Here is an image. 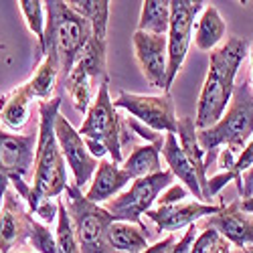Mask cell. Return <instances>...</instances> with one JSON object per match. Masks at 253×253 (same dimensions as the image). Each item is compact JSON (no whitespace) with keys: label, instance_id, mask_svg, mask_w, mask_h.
<instances>
[{"label":"cell","instance_id":"obj_21","mask_svg":"<svg viewBox=\"0 0 253 253\" xmlns=\"http://www.w3.org/2000/svg\"><path fill=\"white\" fill-rule=\"evenodd\" d=\"M227 35V25L223 16L219 14V10L209 4L205 6V10L201 12V18L195 29V45L201 51H215Z\"/></svg>","mask_w":253,"mask_h":253},{"label":"cell","instance_id":"obj_12","mask_svg":"<svg viewBox=\"0 0 253 253\" xmlns=\"http://www.w3.org/2000/svg\"><path fill=\"white\" fill-rule=\"evenodd\" d=\"M134 55L142 69V75L150 83V87L168 93L166 73H168V43L166 35H150L136 31L132 37Z\"/></svg>","mask_w":253,"mask_h":253},{"label":"cell","instance_id":"obj_23","mask_svg":"<svg viewBox=\"0 0 253 253\" xmlns=\"http://www.w3.org/2000/svg\"><path fill=\"white\" fill-rule=\"evenodd\" d=\"M108 243L116 253H140L148 247L146 227L116 221L108 231Z\"/></svg>","mask_w":253,"mask_h":253},{"label":"cell","instance_id":"obj_43","mask_svg":"<svg viewBox=\"0 0 253 253\" xmlns=\"http://www.w3.org/2000/svg\"><path fill=\"white\" fill-rule=\"evenodd\" d=\"M229 251H231V247H223V249H221L219 253H229Z\"/></svg>","mask_w":253,"mask_h":253},{"label":"cell","instance_id":"obj_41","mask_svg":"<svg viewBox=\"0 0 253 253\" xmlns=\"http://www.w3.org/2000/svg\"><path fill=\"white\" fill-rule=\"evenodd\" d=\"M249 57H251V73H249V85L253 89V43H249Z\"/></svg>","mask_w":253,"mask_h":253},{"label":"cell","instance_id":"obj_34","mask_svg":"<svg viewBox=\"0 0 253 253\" xmlns=\"http://www.w3.org/2000/svg\"><path fill=\"white\" fill-rule=\"evenodd\" d=\"M197 235H199V227H197V223L191 225V227H186V231L182 233V237L172 245L170 253H191V245H193V241L197 239Z\"/></svg>","mask_w":253,"mask_h":253},{"label":"cell","instance_id":"obj_38","mask_svg":"<svg viewBox=\"0 0 253 253\" xmlns=\"http://www.w3.org/2000/svg\"><path fill=\"white\" fill-rule=\"evenodd\" d=\"M239 197L249 199L253 197V166L241 174V186H239Z\"/></svg>","mask_w":253,"mask_h":253},{"label":"cell","instance_id":"obj_6","mask_svg":"<svg viewBox=\"0 0 253 253\" xmlns=\"http://www.w3.org/2000/svg\"><path fill=\"white\" fill-rule=\"evenodd\" d=\"M81 138L85 140H95L105 146V150L112 156V162L120 164L124 154L122 148L124 144L132 142V136H128L122 128L120 116L114 108V101L110 97V83L108 79L99 83L97 93L89 105V110L85 114L81 128L77 130Z\"/></svg>","mask_w":253,"mask_h":253},{"label":"cell","instance_id":"obj_2","mask_svg":"<svg viewBox=\"0 0 253 253\" xmlns=\"http://www.w3.org/2000/svg\"><path fill=\"white\" fill-rule=\"evenodd\" d=\"M247 49L245 39L229 37L215 51H211L209 73L197 103V130H207L223 118L235 89V75L249 53Z\"/></svg>","mask_w":253,"mask_h":253},{"label":"cell","instance_id":"obj_1","mask_svg":"<svg viewBox=\"0 0 253 253\" xmlns=\"http://www.w3.org/2000/svg\"><path fill=\"white\" fill-rule=\"evenodd\" d=\"M61 110V97L39 103V130H37V148L33 164V182L27 207L31 213L41 201H49L65 193L67 188V170L65 158L61 154L59 142L55 136V118Z\"/></svg>","mask_w":253,"mask_h":253},{"label":"cell","instance_id":"obj_10","mask_svg":"<svg viewBox=\"0 0 253 253\" xmlns=\"http://www.w3.org/2000/svg\"><path fill=\"white\" fill-rule=\"evenodd\" d=\"M114 108H122L130 112L140 124L154 132H166L176 136V114H174V101L170 93L162 95H140L122 91L114 101Z\"/></svg>","mask_w":253,"mask_h":253},{"label":"cell","instance_id":"obj_29","mask_svg":"<svg viewBox=\"0 0 253 253\" xmlns=\"http://www.w3.org/2000/svg\"><path fill=\"white\" fill-rule=\"evenodd\" d=\"M53 235H55V241H57V247L61 249V253H81L77 237H75V231H73V223L69 219V213H67L63 199H59L57 229H55Z\"/></svg>","mask_w":253,"mask_h":253},{"label":"cell","instance_id":"obj_37","mask_svg":"<svg viewBox=\"0 0 253 253\" xmlns=\"http://www.w3.org/2000/svg\"><path fill=\"white\" fill-rule=\"evenodd\" d=\"M176 243V237L170 233V235H166L164 239H160V241H156L154 245H148L144 251H140V253H170V249H172V245Z\"/></svg>","mask_w":253,"mask_h":253},{"label":"cell","instance_id":"obj_25","mask_svg":"<svg viewBox=\"0 0 253 253\" xmlns=\"http://www.w3.org/2000/svg\"><path fill=\"white\" fill-rule=\"evenodd\" d=\"M170 27V0H146L138 20V31L150 35H166Z\"/></svg>","mask_w":253,"mask_h":253},{"label":"cell","instance_id":"obj_9","mask_svg":"<svg viewBox=\"0 0 253 253\" xmlns=\"http://www.w3.org/2000/svg\"><path fill=\"white\" fill-rule=\"evenodd\" d=\"M203 0H170V27L166 33L168 43V73L166 85L170 89L182 63L188 55V47L193 41L195 18L205 10Z\"/></svg>","mask_w":253,"mask_h":253},{"label":"cell","instance_id":"obj_4","mask_svg":"<svg viewBox=\"0 0 253 253\" xmlns=\"http://www.w3.org/2000/svg\"><path fill=\"white\" fill-rule=\"evenodd\" d=\"M45 47L43 53L53 51L59 59L61 75L67 77L73 69L75 61L91 37V27L87 18L79 16L63 0H49L45 2Z\"/></svg>","mask_w":253,"mask_h":253},{"label":"cell","instance_id":"obj_40","mask_svg":"<svg viewBox=\"0 0 253 253\" xmlns=\"http://www.w3.org/2000/svg\"><path fill=\"white\" fill-rule=\"evenodd\" d=\"M239 205H241V209L245 211V213L253 215V197H249V199H241Z\"/></svg>","mask_w":253,"mask_h":253},{"label":"cell","instance_id":"obj_24","mask_svg":"<svg viewBox=\"0 0 253 253\" xmlns=\"http://www.w3.org/2000/svg\"><path fill=\"white\" fill-rule=\"evenodd\" d=\"M67 4L79 16L87 18V23L91 27V37L108 43V18H110L108 0H69Z\"/></svg>","mask_w":253,"mask_h":253},{"label":"cell","instance_id":"obj_5","mask_svg":"<svg viewBox=\"0 0 253 253\" xmlns=\"http://www.w3.org/2000/svg\"><path fill=\"white\" fill-rule=\"evenodd\" d=\"M65 209L73 223V231L81 253H116L108 243V231L116 219L103 207L91 203L75 184L65 188Z\"/></svg>","mask_w":253,"mask_h":253},{"label":"cell","instance_id":"obj_39","mask_svg":"<svg viewBox=\"0 0 253 253\" xmlns=\"http://www.w3.org/2000/svg\"><path fill=\"white\" fill-rule=\"evenodd\" d=\"M83 142H85L87 150H89V154H91L93 158H103L105 154H108V150H105L103 144H99V142H95V140H85V138H83Z\"/></svg>","mask_w":253,"mask_h":253},{"label":"cell","instance_id":"obj_17","mask_svg":"<svg viewBox=\"0 0 253 253\" xmlns=\"http://www.w3.org/2000/svg\"><path fill=\"white\" fill-rule=\"evenodd\" d=\"M160 154L164 156L168 170L172 172V176H176L184 184L186 191H191L195 195V199L199 203H203V193H201V182H199L197 170H195L193 162L186 158V154L178 146V140L174 134H164V144H162Z\"/></svg>","mask_w":253,"mask_h":253},{"label":"cell","instance_id":"obj_15","mask_svg":"<svg viewBox=\"0 0 253 253\" xmlns=\"http://www.w3.org/2000/svg\"><path fill=\"white\" fill-rule=\"evenodd\" d=\"M223 205H207V203H199V201H191V203H176V205H158L156 209L146 211V217L152 223H156V227L160 231H180L184 227H191L197 221L211 217L219 213Z\"/></svg>","mask_w":253,"mask_h":253},{"label":"cell","instance_id":"obj_28","mask_svg":"<svg viewBox=\"0 0 253 253\" xmlns=\"http://www.w3.org/2000/svg\"><path fill=\"white\" fill-rule=\"evenodd\" d=\"M18 8H20V12H23V16L27 20V27L31 29V33L39 41V51L43 53V47H45V25H47L45 2H41V0H20Z\"/></svg>","mask_w":253,"mask_h":253},{"label":"cell","instance_id":"obj_32","mask_svg":"<svg viewBox=\"0 0 253 253\" xmlns=\"http://www.w3.org/2000/svg\"><path fill=\"white\" fill-rule=\"evenodd\" d=\"M57 213H59V201L53 203V199L41 201L35 209V215L39 217V223H43V225H51L53 221H57Z\"/></svg>","mask_w":253,"mask_h":253},{"label":"cell","instance_id":"obj_42","mask_svg":"<svg viewBox=\"0 0 253 253\" xmlns=\"http://www.w3.org/2000/svg\"><path fill=\"white\" fill-rule=\"evenodd\" d=\"M229 253H253V245H247V247H235V249H231Z\"/></svg>","mask_w":253,"mask_h":253},{"label":"cell","instance_id":"obj_22","mask_svg":"<svg viewBox=\"0 0 253 253\" xmlns=\"http://www.w3.org/2000/svg\"><path fill=\"white\" fill-rule=\"evenodd\" d=\"M162 144H164V140L154 142V144L136 146L132 154L124 160V170L128 172V176L132 180L142 178V176H150V174H156L162 170V160H160Z\"/></svg>","mask_w":253,"mask_h":253},{"label":"cell","instance_id":"obj_20","mask_svg":"<svg viewBox=\"0 0 253 253\" xmlns=\"http://www.w3.org/2000/svg\"><path fill=\"white\" fill-rule=\"evenodd\" d=\"M61 75L59 67V59L53 51H47L43 55V61L39 63V67L31 75L29 81H25V89L31 99H41V101H49L53 99V89L57 85V77Z\"/></svg>","mask_w":253,"mask_h":253},{"label":"cell","instance_id":"obj_27","mask_svg":"<svg viewBox=\"0 0 253 253\" xmlns=\"http://www.w3.org/2000/svg\"><path fill=\"white\" fill-rule=\"evenodd\" d=\"M65 89H67V95L71 97L73 108L79 114H87L89 105L93 101V79L81 67L73 65V69L65 77Z\"/></svg>","mask_w":253,"mask_h":253},{"label":"cell","instance_id":"obj_35","mask_svg":"<svg viewBox=\"0 0 253 253\" xmlns=\"http://www.w3.org/2000/svg\"><path fill=\"white\" fill-rule=\"evenodd\" d=\"M251 166H253V138L243 146V150L237 154V158H235V172L241 176L245 170H249Z\"/></svg>","mask_w":253,"mask_h":253},{"label":"cell","instance_id":"obj_11","mask_svg":"<svg viewBox=\"0 0 253 253\" xmlns=\"http://www.w3.org/2000/svg\"><path fill=\"white\" fill-rule=\"evenodd\" d=\"M55 136L59 142L61 154L65 158L69 170L73 172L75 186L83 188L93 178V172L97 170V158H93L89 154L87 146L83 142V138L79 136V132L71 126V122L61 114H57V118H55Z\"/></svg>","mask_w":253,"mask_h":253},{"label":"cell","instance_id":"obj_18","mask_svg":"<svg viewBox=\"0 0 253 253\" xmlns=\"http://www.w3.org/2000/svg\"><path fill=\"white\" fill-rule=\"evenodd\" d=\"M197 126L193 118H180L176 122V134H178V146L182 148V152L186 154V158L193 162L199 182H201V193H203V203L209 205V197H207V184H209V176H207V166H205V152L199 144V136H197Z\"/></svg>","mask_w":253,"mask_h":253},{"label":"cell","instance_id":"obj_16","mask_svg":"<svg viewBox=\"0 0 253 253\" xmlns=\"http://www.w3.org/2000/svg\"><path fill=\"white\" fill-rule=\"evenodd\" d=\"M132 178L128 172L120 168L112 160H101L97 164V170L93 172V180L85 193V199L99 205V203H108L110 199L118 197L122 188L128 184Z\"/></svg>","mask_w":253,"mask_h":253},{"label":"cell","instance_id":"obj_33","mask_svg":"<svg viewBox=\"0 0 253 253\" xmlns=\"http://www.w3.org/2000/svg\"><path fill=\"white\" fill-rule=\"evenodd\" d=\"M186 195H188V191L182 186V184H170L166 188V191L158 197V205H176V203H182L184 199H186Z\"/></svg>","mask_w":253,"mask_h":253},{"label":"cell","instance_id":"obj_14","mask_svg":"<svg viewBox=\"0 0 253 253\" xmlns=\"http://www.w3.org/2000/svg\"><path fill=\"white\" fill-rule=\"evenodd\" d=\"M197 227L215 229L229 245H235V247L253 245V215L245 213L239 201H233L231 205H223L219 213L205 217Z\"/></svg>","mask_w":253,"mask_h":253},{"label":"cell","instance_id":"obj_3","mask_svg":"<svg viewBox=\"0 0 253 253\" xmlns=\"http://www.w3.org/2000/svg\"><path fill=\"white\" fill-rule=\"evenodd\" d=\"M197 136L203 152L209 154L205 162L207 170L221 146H225L231 154H239L243 150V146L253 138V89L249 81L235 85L223 118L211 128L199 130Z\"/></svg>","mask_w":253,"mask_h":253},{"label":"cell","instance_id":"obj_31","mask_svg":"<svg viewBox=\"0 0 253 253\" xmlns=\"http://www.w3.org/2000/svg\"><path fill=\"white\" fill-rule=\"evenodd\" d=\"M223 247H229V243L215 229H203L191 245V253H219Z\"/></svg>","mask_w":253,"mask_h":253},{"label":"cell","instance_id":"obj_36","mask_svg":"<svg viewBox=\"0 0 253 253\" xmlns=\"http://www.w3.org/2000/svg\"><path fill=\"white\" fill-rule=\"evenodd\" d=\"M128 126H130V130H134L142 140H146V144H154V142L164 140L162 134H158V132H154V130H150V128H146L144 124H140V122H136V120H130Z\"/></svg>","mask_w":253,"mask_h":253},{"label":"cell","instance_id":"obj_8","mask_svg":"<svg viewBox=\"0 0 253 253\" xmlns=\"http://www.w3.org/2000/svg\"><path fill=\"white\" fill-rule=\"evenodd\" d=\"M172 172L170 170H160L150 176H142L132 180L128 191L120 193L118 197L110 199L108 203H103V209L116 219V221H126L142 225V215H146V211H150L152 205L158 201V197L172 184Z\"/></svg>","mask_w":253,"mask_h":253},{"label":"cell","instance_id":"obj_13","mask_svg":"<svg viewBox=\"0 0 253 253\" xmlns=\"http://www.w3.org/2000/svg\"><path fill=\"white\" fill-rule=\"evenodd\" d=\"M35 219L14 191H6L0 205V253H10L18 245H27Z\"/></svg>","mask_w":253,"mask_h":253},{"label":"cell","instance_id":"obj_7","mask_svg":"<svg viewBox=\"0 0 253 253\" xmlns=\"http://www.w3.org/2000/svg\"><path fill=\"white\" fill-rule=\"evenodd\" d=\"M35 148L37 134H12L0 130V205L10 182L20 199H29L31 184L27 182V176L33 172Z\"/></svg>","mask_w":253,"mask_h":253},{"label":"cell","instance_id":"obj_30","mask_svg":"<svg viewBox=\"0 0 253 253\" xmlns=\"http://www.w3.org/2000/svg\"><path fill=\"white\" fill-rule=\"evenodd\" d=\"M27 245H31L37 253H61V249L57 247L55 235L49 231V227L39 223L37 219L33 223V231H31V237H29Z\"/></svg>","mask_w":253,"mask_h":253},{"label":"cell","instance_id":"obj_26","mask_svg":"<svg viewBox=\"0 0 253 253\" xmlns=\"http://www.w3.org/2000/svg\"><path fill=\"white\" fill-rule=\"evenodd\" d=\"M105 57H108V43L97 41L95 37H89L85 47L81 49L75 65L81 67L93 81H105L108 79V71H105Z\"/></svg>","mask_w":253,"mask_h":253},{"label":"cell","instance_id":"obj_44","mask_svg":"<svg viewBox=\"0 0 253 253\" xmlns=\"http://www.w3.org/2000/svg\"><path fill=\"white\" fill-rule=\"evenodd\" d=\"M2 49H4V45H2V43H0V51H2Z\"/></svg>","mask_w":253,"mask_h":253},{"label":"cell","instance_id":"obj_19","mask_svg":"<svg viewBox=\"0 0 253 253\" xmlns=\"http://www.w3.org/2000/svg\"><path fill=\"white\" fill-rule=\"evenodd\" d=\"M31 118V97L25 89V83L0 95V120L10 132H20Z\"/></svg>","mask_w":253,"mask_h":253}]
</instances>
